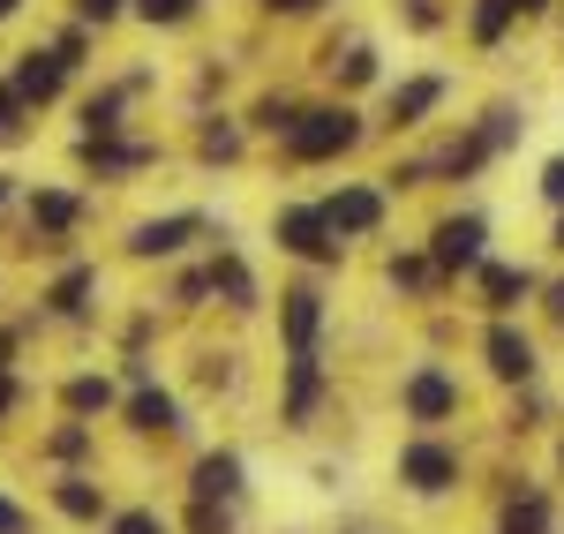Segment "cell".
Returning a JSON list of instances; mask_svg holds the SVG:
<instances>
[{
    "mask_svg": "<svg viewBox=\"0 0 564 534\" xmlns=\"http://www.w3.org/2000/svg\"><path fill=\"white\" fill-rule=\"evenodd\" d=\"M135 8H143L151 23H188V15H196V0H135Z\"/></svg>",
    "mask_w": 564,
    "mask_h": 534,
    "instance_id": "cell-26",
    "label": "cell"
},
{
    "mask_svg": "<svg viewBox=\"0 0 564 534\" xmlns=\"http://www.w3.org/2000/svg\"><path fill=\"white\" fill-rule=\"evenodd\" d=\"M557 467H564V445H557Z\"/></svg>",
    "mask_w": 564,
    "mask_h": 534,
    "instance_id": "cell-41",
    "label": "cell"
},
{
    "mask_svg": "<svg viewBox=\"0 0 564 534\" xmlns=\"http://www.w3.org/2000/svg\"><path fill=\"white\" fill-rule=\"evenodd\" d=\"M0 204H8V174H0Z\"/></svg>",
    "mask_w": 564,
    "mask_h": 534,
    "instance_id": "cell-40",
    "label": "cell"
},
{
    "mask_svg": "<svg viewBox=\"0 0 564 534\" xmlns=\"http://www.w3.org/2000/svg\"><path fill=\"white\" fill-rule=\"evenodd\" d=\"M188 534H234L226 504H204V497H196V512H188Z\"/></svg>",
    "mask_w": 564,
    "mask_h": 534,
    "instance_id": "cell-25",
    "label": "cell"
},
{
    "mask_svg": "<svg viewBox=\"0 0 564 534\" xmlns=\"http://www.w3.org/2000/svg\"><path fill=\"white\" fill-rule=\"evenodd\" d=\"M129 422L143 429V437H166V429H181V400H174V392H135Z\"/></svg>",
    "mask_w": 564,
    "mask_h": 534,
    "instance_id": "cell-16",
    "label": "cell"
},
{
    "mask_svg": "<svg viewBox=\"0 0 564 534\" xmlns=\"http://www.w3.org/2000/svg\"><path fill=\"white\" fill-rule=\"evenodd\" d=\"M61 76H68V61L61 53H23V68H15V98L23 106H45V98H61Z\"/></svg>",
    "mask_w": 564,
    "mask_h": 534,
    "instance_id": "cell-14",
    "label": "cell"
},
{
    "mask_svg": "<svg viewBox=\"0 0 564 534\" xmlns=\"http://www.w3.org/2000/svg\"><path fill=\"white\" fill-rule=\"evenodd\" d=\"M279 331H286V355H308V347L324 339V294H316V286L279 294Z\"/></svg>",
    "mask_w": 564,
    "mask_h": 534,
    "instance_id": "cell-9",
    "label": "cell"
},
{
    "mask_svg": "<svg viewBox=\"0 0 564 534\" xmlns=\"http://www.w3.org/2000/svg\"><path fill=\"white\" fill-rule=\"evenodd\" d=\"M212 294L226 309H257V271L241 264V257H218L212 264Z\"/></svg>",
    "mask_w": 564,
    "mask_h": 534,
    "instance_id": "cell-15",
    "label": "cell"
},
{
    "mask_svg": "<svg viewBox=\"0 0 564 534\" xmlns=\"http://www.w3.org/2000/svg\"><path fill=\"white\" fill-rule=\"evenodd\" d=\"M316 400H324V355H316V347H308V355H286V422L308 429Z\"/></svg>",
    "mask_w": 564,
    "mask_h": 534,
    "instance_id": "cell-10",
    "label": "cell"
},
{
    "mask_svg": "<svg viewBox=\"0 0 564 534\" xmlns=\"http://www.w3.org/2000/svg\"><path fill=\"white\" fill-rule=\"evenodd\" d=\"M422 249H430L436 279H459V271H475L481 257H489V219H481V211H452V219L430 226Z\"/></svg>",
    "mask_w": 564,
    "mask_h": 534,
    "instance_id": "cell-6",
    "label": "cell"
},
{
    "mask_svg": "<svg viewBox=\"0 0 564 534\" xmlns=\"http://www.w3.org/2000/svg\"><path fill=\"white\" fill-rule=\"evenodd\" d=\"M481 361H489L497 384H534V377H542V347L527 339L512 316H489V331H481Z\"/></svg>",
    "mask_w": 564,
    "mask_h": 534,
    "instance_id": "cell-7",
    "label": "cell"
},
{
    "mask_svg": "<svg viewBox=\"0 0 564 534\" xmlns=\"http://www.w3.org/2000/svg\"><path fill=\"white\" fill-rule=\"evenodd\" d=\"M391 475H399V490L406 497H452L459 482H467V451L452 445L444 429H414L406 445H399V459H391Z\"/></svg>",
    "mask_w": 564,
    "mask_h": 534,
    "instance_id": "cell-1",
    "label": "cell"
},
{
    "mask_svg": "<svg viewBox=\"0 0 564 534\" xmlns=\"http://www.w3.org/2000/svg\"><path fill=\"white\" fill-rule=\"evenodd\" d=\"M8 406H15V384H8V377H0V414H8Z\"/></svg>",
    "mask_w": 564,
    "mask_h": 534,
    "instance_id": "cell-36",
    "label": "cell"
},
{
    "mask_svg": "<svg viewBox=\"0 0 564 534\" xmlns=\"http://www.w3.org/2000/svg\"><path fill=\"white\" fill-rule=\"evenodd\" d=\"M339 76H347V84H369V76H377V53H369V45H354V53H347V68H339Z\"/></svg>",
    "mask_w": 564,
    "mask_h": 534,
    "instance_id": "cell-30",
    "label": "cell"
},
{
    "mask_svg": "<svg viewBox=\"0 0 564 534\" xmlns=\"http://www.w3.org/2000/svg\"><path fill=\"white\" fill-rule=\"evenodd\" d=\"M271 241H279L286 257H302V264H347V241L324 226V211H316V204H279Z\"/></svg>",
    "mask_w": 564,
    "mask_h": 534,
    "instance_id": "cell-5",
    "label": "cell"
},
{
    "mask_svg": "<svg viewBox=\"0 0 564 534\" xmlns=\"http://www.w3.org/2000/svg\"><path fill=\"white\" fill-rule=\"evenodd\" d=\"M113 534H166V520H159V512H121Z\"/></svg>",
    "mask_w": 564,
    "mask_h": 534,
    "instance_id": "cell-28",
    "label": "cell"
},
{
    "mask_svg": "<svg viewBox=\"0 0 564 534\" xmlns=\"http://www.w3.org/2000/svg\"><path fill=\"white\" fill-rule=\"evenodd\" d=\"M106 400H113L106 377H76V384H68V406H76V414H90V406H106Z\"/></svg>",
    "mask_w": 564,
    "mask_h": 534,
    "instance_id": "cell-23",
    "label": "cell"
},
{
    "mask_svg": "<svg viewBox=\"0 0 564 534\" xmlns=\"http://www.w3.org/2000/svg\"><path fill=\"white\" fill-rule=\"evenodd\" d=\"M241 490H249L241 451H204V459H196V497H204V504H234Z\"/></svg>",
    "mask_w": 564,
    "mask_h": 534,
    "instance_id": "cell-12",
    "label": "cell"
},
{
    "mask_svg": "<svg viewBox=\"0 0 564 534\" xmlns=\"http://www.w3.org/2000/svg\"><path fill=\"white\" fill-rule=\"evenodd\" d=\"M0 534H31V512H23V504H8V497H0Z\"/></svg>",
    "mask_w": 564,
    "mask_h": 534,
    "instance_id": "cell-31",
    "label": "cell"
},
{
    "mask_svg": "<svg viewBox=\"0 0 564 534\" xmlns=\"http://www.w3.org/2000/svg\"><path fill=\"white\" fill-rule=\"evenodd\" d=\"M542 302H550V316L564 324V279H557V286H542Z\"/></svg>",
    "mask_w": 564,
    "mask_h": 534,
    "instance_id": "cell-35",
    "label": "cell"
},
{
    "mask_svg": "<svg viewBox=\"0 0 564 534\" xmlns=\"http://www.w3.org/2000/svg\"><path fill=\"white\" fill-rule=\"evenodd\" d=\"M294 113H302V106H294V98H263V106H257V129L286 135V129H294Z\"/></svg>",
    "mask_w": 564,
    "mask_h": 534,
    "instance_id": "cell-24",
    "label": "cell"
},
{
    "mask_svg": "<svg viewBox=\"0 0 564 534\" xmlns=\"http://www.w3.org/2000/svg\"><path fill=\"white\" fill-rule=\"evenodd\" d=\"M444 90H452V76H406V84L391 90V129H422L444 106Z\"/></svg>",
    "mask_w": 564,
    "mask_h": 534,
    "instance_id": "cell-11",
    "label": "cell"
},
{
    "mask_svg": "<svg viewBox=\"0 0 564 534\" xmlns=\"http://www.w3.org/2000/svg\"><path fill=\"white\" fill-rule=\"evenodd\" d=\"M361 143V113L354 106H302L294 129H286V159L294 166H332Z\"/></svg>",
    "mask_w": 564,
    "mask_h": 534,
    "instance_id": "cell-2",
    "label": "cell"
},
{
    "mask_svg": "<svg viewBox=\"0 0 564 534\" xmlns=\"http://www.w3.org/2000/svg\"><path fill=\"white\" fill-rule=\"evenodd\" d=\"M316 211H324V226H332L339 241H369V233H384V219H391V188H377V181H339Z\"/></svg>",
    "mask_w": 564,
    "mask_h": 534,
    "instance_id": "cell-4",
    "label": "cell"
},
{
    "mask_svg": "<svg viewBox=\"0 0 564 534\" xmlns=\"http://www.w3.org/2000/svg\"><path fill=\"white\" fill-rule=\"evenodd\" d=\"M520 23V0H475V15H467V31L475 45H505V31Z\"/></svg>",
    "mask_w": 564,
    "mask_h": 534,
    "instance_id": "cell-17",
    "label": "cell"
},
{
    "mask_svg": "<svg viewBox=\"0 0 564 534\" xmlns=\"http://www.w3.org/2000/svg\"><path fill=\"white\" fill-rule=\"evenodd\" d=\"M31 219H39L45 233H68V226H76V196H61V188H39V196H31Z\"/></svg>",
    "mask_w": 564,
    "mask_h": 534,
    "instance_id": "cell-20",
    "label": "cell"
},
{
    "mask_svg": "<svg viewBox=\"0 0 564 534\" xmlns=\"http://www.w3.org/2000/svg\"><path fill=\"white\" fill-rule=\"evenodd\" d=\"M520 129H527V121H520V113H512V106H489V113H481V151H489V159H497V151H512V143H520Z\"/></svg>",
    "mask_w": 564,
    "mask_h": 534,
    "instance_id": "cell-18",
    "label": "cell"
},
{
    "mask_svg": "<svg viewBox=\"0 0 564 534\" xmlns=\"http://www.w3.org/2000/svg\"><path fill=\"white\" fill-rule=\"evenodd\" d=\"M53 504H61L68 520H98V512H106V490H90L84 475H76V482H61V490H53Z\"/></svg>",
    "mask_w": 564,
    "mask_h": 534,
    "instance_id": "cell-21",
    "label": "cell"
},
{
    "mask_svg": "<svg viewBox=\"0 0 564 534\" xmlns=\"http://www.w3.org/2000/svg\"><path fill=\"white\" fill-rule=\"evenodd\" d=\"M391 286H406V294H430V286H436L430 249H406V257H391Z\"/></svg>",
    "mask_w": 564,
    "mask_h": 534,
    "instance_id": "cell-19",
    "label": "cell"
},
{
    "mask_svg": "<svg viewBox=\"0 0 564 534\" xmlns=\"http://www.w3.org/2000/svg\"><path fill=\"white\" fill-rule=\"evenodd\" d=\"M90 286H98V271H68V279L53 286V309H61V316H76V309H84V294H90Z\"/></svg>",
    "mask_w": 564,
    "mask_h": 534,
    "instance_id": "cell-22",
    "label": "cell"
},
{
    "mask_svg": "<svg viewBox=\"0 0 564 534\" xmlns=\"http://www.w3.org/2000/svg\"><path fill=\"white\" fill-rule=\"evenodd\" d=\"M15 8H23V0H0V15H15Z\"/></svg>",
    "mask_w": 564,
    "mask_h": 534,
    "instance_id": "cell-39",
    "label": "cell"
},
{
    "mask_svg": "<svg viewBox=\"0 0 564 534\" xmlns=\"http://www.w3.org/2000/svg\"><path fill=\"white\" fill-rule=\"evenodd\" d=\"M76 8H84V23H113L121 15V0H76Z\"/></svg>",
    "mask_w": 564,
    "mask_h": 534,
    "instance_id": "cell-33",
    "label": "cell"
},
{
    "mask_svg": "<svg viewBox=\"0 0 564 534\" xmlns=\"http://www.w3.org/2000/svg\"><path fill=\"white\" fill-rule=\"evenodd\" d=\"M188 233H204V219H196V211H174V219H143L129 233V249L135 257H181V249H188Z\"/></svg>",
    "mask_w": 564,
    "mask_h": 534,
    "instance_id": "cell-13",
    "label": "cell"
},
{
    "mask_svg": "<svg viewBox=\"0 0 564 534\" xmlns=\"http://www.w3.org/2000/svg\"><path fill=\"white\" fill-rule=\"evenodd\" d=\"M550 241H557V257H564V211H557V233H550Z\"/></svg>",
    "mask_w": 564,
    "mask_h": 534,
    "instance_id": "cell-38",
    "label": "cell"
},
{
    "mask_svg": "<svg viewBox=\"0 0 564 534\" xmlns=\"http://www.w3.org/2000/svg\"><path fill=\"white\" fill-rule=\"evenodd\" d=\"M467 279H475V294H481V309H489V316H512L527 294H534V271H527V264H505V257H481Z\"/></svg>",
    "mask_w": 564,
    "mask_h": 534,
    "instance_id": "cell-8",
    "label": "cell"
},
{
    "mask_svg": "<svg viewBox=\"0 0 564 534\" xmlns=\"http://www.w3.org/2000/svg\"><path fill=\"white\" fill-rule=\"evenodd\" d=\"M15 121H23V98H15V90H0V135H15Z\"/></svg>",
    "mask_w": 564,
    "mask_h": 534,
    "instance_id": "cell-32",
    "label": "cell"
},
{
    "mask_svg": "<svg viewBox=\"0 0 564 534\" xmlns=\"http://www.w3.org/2000/svg\"><path fill=\"white\" fill-rule=\"evenodd\" d=\"M542 8H550V0H520V15H542Z\"/></svg>",
    "mask_w": 564,
    "mask_h": 534,
    "instance_id": "cell-37",
    "label": "cell"
},
{
    "mask_svg": "<svg viewBox=\"0 0 564 534\" xmlns=\"http://www.w3.org/2000/svg\"><path fill=\"white\" fill-rule=\"evenodd\" d=\"M241 151V129H204V159H234Z\"/></svg>",
    "mask_w": 564,
    "mask_h": 534,
    "instance_id": "cell-27",
    "label": "cell"
},
{
    "mask_svg": "<svg viewBox=\"0 0 564 534\" xmlns=\"http://www.w3.org/2000/svg\"><path fill=\"white\" fill-rule=\"evenodd\" d=\"M459 406H467V384H459V369H444V361H414V369L399 377V414H406L414 429L459 422Z\"/></svg>",
    "mask_w": 564,
    "mask_h": 534,
    "instance_id": "cell-3",
    "label": "cell"
},
{
    "mask_svg": "<svg viewBox=\"0 0 564 534\" xmlns=\"http://www.w3.org/2000/svg\"><path fill=\"white\" fill-rule=\"evenodd\" d=\"M263 8H271V15H308L316 0H263Z\"/></svg>",
    "mask_w": 564,
    "mask_h": 534,
    "instance_id": "cell-34",
    "label": "cell"
},
{
    "mask_svg": "<svg viewBox=\"0 0 564 534\" xmlns=\"http://www.w3.org/2000/svg\"><path fill=\"white\" fill-rule=\"evenodd\" d=\"M542 204H557V211H564V151L542 166Z\"/></svg>",
    "mask_w": 564,
    "mask_h": 534,
    "instance_id": "cell-29",
    "label": "cell"
}]
</instances>
